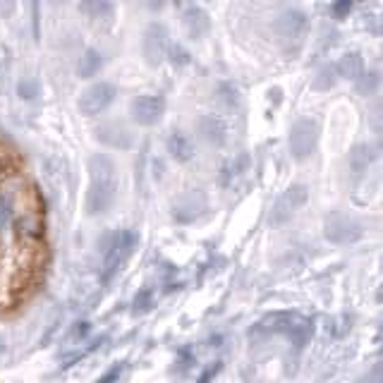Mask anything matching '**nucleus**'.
Listing matches in <instances>:
<instances>
[{"label": "nucleus", "mask_w": 383, "mask_h": 383, "mask_svg": "<svg viewBox=\"0 0 383 383\" xmlns=\"http://www.w3.org/2000/svg\"><path fill=\"white\" fill-rule=\"evenodd\" d=\"M117 197V168L111 156L94 154L89 158V192H86V213L101 215L111 211Z\"/></svg>", "instance_id": "1"}, {"label": "nucleus", "mask_w": 383, "mask_h": 383, "mask_svg": "<svg viewBox=\"0 0 383 383\" xmlns=\"http://www.w3.org/2000/svg\"><path fill=\"white\" fill-rule=\"evenodd\" d=\"M104 247V283H108L117 271L120 266L127 261L132 250L137 247V235L132 230H120V233H108L101 242Z\"/></svg>", "instance_id": "2"}, {"label": "nucleus", "mask_w": 383, "mask_h": 383, "mask_svg": "<svg viewBox=\"0 0 383 383\" xmlns=\"http://www.w3.org/2000/svg\"><path fill=\"white\" fill-rule=\"evenodd\" d=\"M323 235L333 245H355L364 237V225L355 215L333 211L323 223Z\"/></svg>", "instance_id": "3"}, {"label": "nucleus", "mask_w": 383, "mask_h": 383, "mask_svg": "<svg viewBox=\"0 0 383 383\" xmlns=\"http://www.w3.org/2000/svg\"><path fill=\"white\" fill-rule=\"evenodd\" d=\"M319 142V125L309 117H302L290 127V137H288V147L295 161H307L316 149Z\"/></svg>", "instance_id": "4"}, {"label": "nucleus", "mask_w": 383, "mask_h": 383, "mask_svg": "<svg viewBox=\"0 0 383 383\" xmlns=\"http://www.w3.org/2000/svg\"><path fill=\"white\" fill-rule=\"evenodd\" d=\"M170 51V43H168V29H165L161 22H151L144 31V39H142V56L147 65L151 67H158L161 63L165 60Z\"/></svg>", "instance_id": "5"}, {"label": "nucleus", "mask_w": 383, "mask_h": 383, "mask_svg": "<svg viewBox=\"0 0 383 383\" xmlns=\"http://www.w3.org/2000/svg\"><path fill=\"white\" fill-rule=\"evenodd\" d=\"M309 202V187L307 185H290L288 190L280 194L271 211V225H283L285 220H290L295 213L300 211L304 204Z\"/></svg>", "instance_id": "6"}, {"label": "nucleus", "mask_w": 383, "mask_h": 383, "mask_svg": "<svg viewBox=\"0 0 383 383\" xmlns=\"http://www.w3.org/2000/svg\"><path fill=\"white\" fill-rule=\"evenodd\" d=\"M115 96H117L115 84L96 82V84H91L89 89L82 91V96H79V111H82L86 117L101 115V113L115 101Z\"/></svg>", "instance_id": "7"}, {"label": "nucleus", "mask_w": 383, "mask_h": 383, "mask_svg": "<svg viewBox=\"0 0 383 383\" xmlns=\"http://www.w3.org/2000/svg\"><path fill=\"white\" fill-rule=\"evenodd\" d=\"M129 115L137 125L142 127H154L161 122V117L165 115V101L163 96L154 94H142L129 104Z\"/></svg>", "instance_id": "8"}, {"label": "nucleus", "mask_w": 383, "mask_h": 383, "mask_svg": "<svg viewBox=\"0 0 383 383\" xmlns=\"http://www.w3.org/2000/svg\"><path fill=\"white\" fill-rule=\"evenodd\" d=\"M96 139H99L104 147L108 149H115V151H127L134 147V134L125 122H117V120H111V122H101L96 127Z\"/></svg>", "instance_id": "9"}, {"label": "nucleus", "mask_w": 383, "mask_h": 383, "mask_svg": "<svg viewBox=\"0 0 383 383\" xmlns=\"http://www.w3.org/2000/svg\"><path fill=\"white\" fill-rule=\"evenodd\" d=\"M307 26H309V19H307L304 13H300V10H285L276 19V34L285 43H300L307 34Z\"/></svg>", "instance_id": "10"}, {"label": "nucleus", "mask_w": 383, "mask_h": 383, "mask_svg": "<svg viewBox=\"0 0 383 383\" xmlns=\"http://www.w3.org/2000/svg\"><path fill=\"white\" fill-rule=\"evenodd\" d=\"M197 129L204 142H209L211 147H223L228 142V122L220 115H211V113L202 115L197 122Z\"/></svg>", "instance_id": "11"}, {"label": "nucleus", "mask_w": 383, "mask_h": 383, "mask_svg": "<svg viewBox=\"0 0 383 383\" xmlns=\"http://www.w3.org/2000/svg\"><path fill=\"white\" fill-rule=\"evenodd\" d=\"M182 24H185V31L192 36V39H202V36H206L209 29H211V19H209V15L204 13L202 8H197V5H192V8L185 10V15H182Z\"/></svg>", "instance_id": "12"}, {"label": "nucleus", "mask_w": 383, "mask_h": 383, "mask_svg": "<svg viewBox=\"0 0 383 383\" xmlns=\"http://www.w3.org/2000/svg\"><path fill=\"white\" fill-rule=\"evenodd\" d=\"M374 147L371 144H355L348 154V165H350V172L355 177H362L366 170H369L371 161H374Z\"/></svg>", "instance_id": "13"}, {"label": "nucleus", "mask_w": 383, "mask_h": 383, "mask_svg": "<svg viewBox=\"0 0 383 383\" xmlns=\"http://www.w3.org/2000/svg\"><path fill=\"white\" fill-rule=\"evenodd\" d=\"M168 154L177 163H187L194 158V142L185 132H172L168 137Z\"/></svg>", "instance_id": "14"}, {"label": "nucleus", "mask_w": 383, "mask_h": 383, "mask_svg": "<svg viewBox=\"0 0 383 383\" xmlns=\"http://www.w3.org/2000/svg\"><path fill=\"white\" fill-rule=\"evenodd\" d=\"M336 70H338V77L352 79V82L362 79L364 77V58H362V53H357V51L345 53L341 60H338Z\"/></svg>", "instance_id": "15"}, {"label": "nucleus", "mask_w": 383, "mask_h": 383, "mask_svg": "<svg viewBox=\"0 0 383 383\" xmlns=\"http://www.w3.org/2000/svg\"><path fill=\"white\" fill-rule=\"evenodd\" d=\"M79 10L96 24H111L113 15H115V8L108 0H86V3L79 5Z\"/></svg>", "instance_id": "16"}, {"label": "nucleus", "mask_w": 383, "mask_h": 383, "mask_svg": "<svg viewBox=\"0 0 383 383\" xmlns=\"http://www.w3.org/2000/svg\"><path fill=\"white\" fill-rule=\"evenodd\" d=\"M101 67H104V56H101L96 48H86L84 56L79 58V65H77L79 77H82V79L96 77V74L101 72Z\"/></svg>", "instance_id": "17"}, {"label": "nucleus", "mask_w": 383, "mask_h": 383, "mask_svg": "<svg viewBox=\"0 0 383 383\" xmlns=\"http://www.w3.org/2000/svg\"><path fill=\"white\" fill-rule=\"evenodd\" d=\"M204 202L202 199H197L194 202V197H187L185 202H180L175 206V211H172V218L177 220V223H192V220H197L199 211H204Z\"/></svg>", "instance_id": "18"}, {"label": "nucleus", "mask_w": 383, "mask_h": 383, "mask_svg": "<svg viewBox=\"0 0 383 383\" xmlns=\"http://www.w3.org/2000/svg\"><path fill=\"white\" fill-rule=\"evenodd\" d=\"M215 96H218L220 104L228 106V108L240 106V89H237L233 82H220L218 86H215Z\"/></svg>", "instance_id": "19"}, {"label": "nucleus", "mask_w": 383, "mask_h": 383, "mask_svg": "<svg viewBox=\"0 0 383 383\" xmlns=\"http://www.w3.org/2000/svg\"><path fill=\"white\" fill-rule=\"evenodd\" d=\"M247 163H250V161H247V156H245V154H242V156H237V158L233 161V163H228L223 170H220V185H225V187H228L230 182H233L237 175H240V172H245Z\"/></svg>", "instance_id": "20"}, {"label": "nucleus", "mask_w": 383, "mask_h": 383, "mask_svg": "<svg viewBox=\"0 0 383 383\" xmlns=\"http://www.w3.org/2000/svg\"><path fill=\"white\" fill-rule=\"evenodd\" d=\"M336 82H338V70H336V65H326V67H321L319 72H316V77H314V89L328 91Z\"/></svg>", "instance_id": "21"}, {"label": "nucleus", "mask_w": 383, "mask_h": 383, "mask_svg": "<svg viewBox=\"0 0 383 383\" xmlns=\"http://www.w3.org/2000/svg\"><path fill=\"white\" fill-rule=\"evenodd\" d=\"M17 94H19L22 101H36V99L41 96V84H39V79H34V77L22 79V82L17 84Z\"/></svg>", "instance_id": "22"}, {"label": "nucleus", "mask_w": 383, "mask_h": 383, "mask_svg": "<svg viewBox=\"0 0 383 383\" xmlns=\"http://www.w3.org/2000/svg\"><path fill=\"white\" fill-rule=\"evenodd\" d=\"M17 230H19V235H24V237H36L39 235V223H36L34 215H22L17 220Z\"/></svg>", "instance_id": "23"}, {"label": "nucleus", "mask_w": 383, "mask_h": 383, "mask_svg": "<svg viewBox=\"0 0 383 383\" xmlns=\"http://www.w3.org/2000/svg\"><path fill=\"white\" fill-rule=\"evenodd\" d=\"M120 376H122V364H117V366H113V369H108L96 383H117L120 381Z\"/></svg>", "instance_id": "24"}, {"label": "nucleus", "mask_w": 383, "mask_h": 383, "mask_svg": "<svg viewBox=\"0 0 383 383\" xmlns=\"http://www.w3.org/2000/svg\"><path fill=\"white\" fill-rule=\"evenodd\" d=\"M170 53V60L172 63H177V65H187V63H190V56H187V51H185V48H180V46H175V48H172V51H168Z\"/></svg>", "instance_id": "25"}, {"label": "nucleus", "mask_w": 383, "mask_h": 383, "mask_svg": "<svg viewBox=\"0 0 383 383\" xmlns=\"http://www.w3.org/2000/svg\"><path fill=\"white\" fill-rule=\"evenodd\" d=\"M333 15H336L338 19L345 17V15H350V10H352V3H348V0H343V3H336L333 5Z\"/></svg>", "instance_id": "26"}, {"label": "nucleus", "mask_w": 383, "mask_h": 383, "mask_svg": "<svg viewBox=\"0 0 383 383\" xmlns=\"http://www.w3.org/2000/svg\"><path fill=\"white\" fill-rule=\"evenodd\" d=\"M86 333H89V323L82 321V323H74V328H72V333H70V338H74V341H82V338H86Z\"/></svg>", "instance_id": "27"}, {"label": "nucleus", "mask_w": 383, "mask_h": 383, "mask_svg": "<svg viewBox=\"0 0 383 383\" xmlns=\"http://www.w3.org/2000/svg\"><path fill=\"white\" fill-rule=\"evenodd\" d=\"M139 307V311H147L149 307H151V300H149V290H144L142 295H139L137 300H134V309Z\"/></svg>", "instance_id": "28"}, {"label": "nucleus", "mask_w": 383, "mask_h": 383, "mask_svg": "<svg viewBox=\"0 0 383 383\" xmlns=\"http://www.w3.org/2000/svg\"><path fill=\"white\" fill-rule=\"evenodd\" d=\"M366 77H369V79H364V82L359 84V89H362L364 94H369V91L374 89L376 84H379V79H376V74H366Z\"/></svg>", "instance_id": "29"}, {"label": "nucleus", "mask_w": 383, "mask_h": 383, "mask_svg": "<svg viewBox=\"0 0 383 383\" xmlns=\"http://www.w3.org/2000/svg\"><path fill=\"white\" fill-rule=\"evenodd\" d=\"M362 383H379V369L374 371V381H371L369 376H364V379H362Z\"/></svg>", "instance_id": "30"}, {"label": "nucleus", "mask_w": 383, "mask_h": 383, "mask_svg": "<svg viewBox=\"0 0 383 383\" xmlns=\"http://www.w3.org/2000/svg\"><path fill=\"white\" fill-rule=\"evenodd\" d=\"M3 352H5V338L0 336V355H3Z\"/></svg>", "instance_id": "31"}]
</instances>
